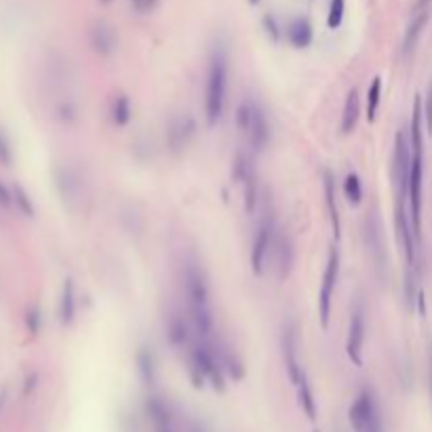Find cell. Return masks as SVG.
I'll return each instance as SVG.
<instances>
[{
	"label": "cell",
	"instance_id": "20",
	"mask_svg": "<svg viewBox=\"0 0 432 432\" xmlns=\"http://www.w3.org/2000/svg\"><path fill=\"white\" fill-rule=\"evenodd\" d=\"M57 188L64 196V200H74L78 194H80V178H78V173L72 171V169H59L57 173Z\"/></svg>",
	"mask_w": 432,
	"mask_h": 432
},
{
	"label": "cell",
	"instance_id": "6",
	"mask_svg": "<svg viewBox=\"0 0 432 432\" xmlns=\"http://www.w3.org/2000/svg\"><path fill=\"white\" fill-rule=\"evenodd\" d=\"M337 276H339V251L335 247H331L329 257H327V266H325V274H323L321 293H319V317H321L323 329L329 327L331 297H333V291H335V285H337Z\"/></svg>",
	"mask_w": 432,
	"mask_h": 432
},
{
	"label": "cell",
	"instance_id": "33",
	"mask_svg": "<svg viewBox=\"0 0 432 432\" xmlns=\"http://www.w3.org/2000/svg\"><path fill=\"white\" fill-rule=\"evenodd\" d=\"M264 28H266V32H268L274 40H279V38H281L279 26H276V21H274V17H272V15H266V17H264Z\"/></svg>",
	"mask_w": 432,
	"mask_h": 432
},
{
	"label": "cell",
	"instance_id": "19",
	"mask_svg": "<svg viewBox=\"0 0 432 432\" xmlns=\"http://www.w3.org/2000/svg\"><path fill=\"white\" fill-rule=\"evenodd\" d=\"M323 184H325V200H327V209H329V220H331V228H333V236L339 238V209H337V196H335V182L331 178V173L325 171L323 173Z\"/></svg>",
	"mask_w": 432,
	"mask_h": 432
},
{
	"label": "cell",
	"instance_id": "27",
	"mask_svg": "<svg viewBox=\"0 0 432 432\" xmlns=\"http://www.w3.org/2000/svg\"><path fill=\"white\" fill-rule=\"evenodd\" d=\"M379 95H382V78L375 76L369 91H367V118L373 120L375 118V112H377V106H379Z\"/></svg>",
	"mask_w": 432,
	"mask_h": 432
},
{
	"label": "cell",
	"instance_id": "35",
	"mask_svg": "<svg viewBox=\"0 0 432 432\" xmlns=\"http://www.w3.org/2000/svg\"><path fill=\"white\" fill-rule=\"evenodd\" d=\"M11 203H13V196H11V192L0 184V205L3 207H11Z\"/></svg>",
	"mask_w": 432,
	"mask_h": 432
},
{
	"label": "cell",
	"instance_id": "31",
	"mask_svg": "<svg viewBox=\"0 0 432 432\" xmlns=\"http://www.w3.org/2000/svg\"><path fill=\"white\" fill-rule=\"evenodd\" d=\"M131 5L138 13H150L158 5V0H131Z\"/></svg>",
	"mask_w": 432,
	"mask_h": 432
},
{
	"label": "cell",
	"instance_id": "13",
	"mask_svg": "<svg viewBox=\"0 0 432 432\" xmlns=\"http://www.w3.org/2000/svg\"><path fill=\"white\" fill-rule=\"evenodd\" d=\"M365 238H367V247L373 255L375 268L384 270L388 266V262H386V251H384V243H382V226H379L377 213H371L365 222Z\"/></svg>",
	"mask_w": 432,
	"mask_h": 432
},
{
	"label": "cell",
	"instance_id": "5",
	"mask_svg": "<svg viewBox=\"0 0 432 432\" xmlns=\"http://www.w3.org/2000/svg\"><path fill=\"white\" fill-rule=\"evenodd\" d=\"M274 241H276V226H274V218L272 215H266L259 224L255 238H253V247H251V268L253 272L259 276L264 274V268L268 264V255L274 249Z\"/></svg>",
	"mask_w": 432,
	"mask_h": 432
},
{
	"label": "cell",
	"instance_id": "21",
	"mask_svg": "<svg viewBox=\"0 0 432 432\" xmlns=\"http://www.w3.org/2000/svg\"><path fill=\"white\" fill-rule=\"evenodd\" d=\"M169 339L171 344H176V346H184V344H190V333L194 331L190 323H186L180 314H173L169 319Z\"/></svg>",
	"mask_w": 432,
	"mask_h": 432
},
{
	"label": "cell",
	"instance_id": "23",
	"mask_svg": "<svg viewBox=\"0 0 432 432\" xmlns=\"http://www.w3.org/2000/svg\"><path fill=\"white\" fill-rule=\"evenodd\" d=\"M76 312V301H74V285L72 281H66L64 291H62V301H59V319L64 325H70Z\"/></svg>",
	"mask_w": 432,
	"mask_h": 432
},
{
	"label": "cell",
	"instance_id": "24",
	"mask_svg": "<svg viewBox=\"0 0 432 432\" xmlns=\"http://www.w3.org/2000/svg\"><path fill=\"white\" fill-rule=\"evenodd\" d=\"M297 397H299L301 409L306 411V415H308L310 420H317V405H314V397H312L310 384H308L306 377L297 384Z\"/></svg>",
	"mask_w": 432,
	"mask_h": 432
},
{
	"label": "cell",
	"instance_id": "26",
	"mask_svg": "<svg viewBox=\"0 0 432 432\" xmlns=\"http://www.w3.org/2000/svg\"><path fill=\"white\" fill-rule=\"evenodd\" d=\"M344 194L348 198V203L353 205H359L363 200V186H361V180L357 173H348L344 180Z\"/></svg>",
	"mask_w": 432,
	"mask_h": 432
},
{
	"label": "cell",
	"instance_id": "9",
	"mask_svg": "<svg viewBox=\"0 0 432 432\" xmlns=\"http://www.w3.org/2000/svg\"><path fill=\"white\" fill-rule=\"evenodd\" d=\"M365 331H367V323H365V308L359 301L353 310V317H350V329H348V341H346V353L353 359L355 365H361L363 359H361V348H363V341H365Z\"/></svg>",
	"mask_w": 432,
	"mask_h": 432
},
{
	"label": "cell",
	"instance_id": "1",
	"mask_svg": "<svg viewBox=\"0 0 432 432\" xmlns=\"http://www.w3.org/2000/svg\"><path fill=\"white\" fill-rule=\"evenodd\" d=\"M184 283H186L190 325L196 337L205 341H215V321L211 312V295H209L207 276L194 259L188 262L184 268Z\"/></svg>",
	"mask_w": 432,
	"mask_h": 432
},
{
	"label": "cell",
	"instance_id": "38",
	"mask_svg": "<svg viewBox=\"0 0 432 432\" xmlns=\"http://www.w3.org/2000/svg\"><path fill=\"white\" fill-rule=\"evenodd\" d=\"M249 3H251V5H255V3H259V0H249Z\"/></svg>",
	"mask_w": 432,
	"mask_h": 432
},
{
	"label": "cell",
	"instance_id": "29",
	"mask_svg": "<svg viewBox=\"0 0 432 432\" xmlns=\"http://www.w3.org/2000/svg\"><path fill=\"white\" fill-rule=\"evenodd\" d=\"M140 367H142V373H144L146 379H152L154 377V357L146 348L140 353Z\"/></svg>",
	"mask_w": 432,
	"mask_h": 432
},
{
	"label": "cell",
	"instance_id": "25",
	"mask_svg": "<svg viewBox=\"0 0 432 432\" xmlns=\"http://www.w3.org/2000/svg\"><path fill=\"white\" fill-rule=\"evenodd\" d=\"M131 102H129V97L126 95H118L116 100H114V104H112V120H114V124H118V126H122V124H126L129 120H131Z\"/></svg>",
	"mask_w": 432,
	"mask_h": 432
},
{
	"label": "cell",
	"instance_id": "32",
	"mask_svg": "<svg viewBox=\"0 0 432 432\" xmlns=\"http://www.w3.org/2000/svg\"><path fill=\"white\" fill-rule=\"evenodd\" d=\"M424 118H426V129H428V133H432V84H430V91H428V97H426Z\"/></svg>",
	"mask_w": 432,
	"mask_h": 432
},
{
	"label": "cell",
	"instance_id": "10",
	"mask_svg": "<svg viewBox=\"0 0 432 432\" xmlns=\"http://www.w3.org/2000/svg\"><path fill=\"white\" fill-rule=\"evenodd\" d=\"M283 357H285L287 373H289L291 382L297 386L306 375H304V369H301V365L297 361V329H295L293 323H289L283 331Z\"/></svg>",
	"mask_w": 432,
	"mask_h": 432
},
{
	"label": "cell",
	"instance_id": "18",
	"mask_svg": "<svg viewBox=\"0 0 432 432\" xmlns=\"http://www.w3.org/2000/svg\"><path fill=\"white\" fill-rule=\"evenodd\" d=\"M287 36H289V42L295 47V49H306L310 42H312V26L308 19H293L287 28Z\"/></svg>",
	"mask_w": 432,
	"mask_h": 432
},
{
	"label": "cell",
	"instance_id": "3",
	"mask_svg": "<svg viewBox=\"0 0 432 432\" xmlns=\"http://www.w3.org/2000/svg\"><path fill=\"white\" fill-rule=\"evenodd\" d=\"M238 131L247 138L255 152H262L270 144V124L266 112L257 102H243L236 112Z\"/></svg>",
	"mask_w": 432,
	"mask_h": 432
},
{
	"label": "cell",
	"instance_id": "14",
	"mask_svg": "<svg viewBox=\"0 0 432 432\" xmlns=\"http://www.w3.org/2000/svg\"><path fill=\"white\" fill-rule=\"evenodd\" d=\"M274 268H276V276L281 281H285L291 270H293V259H295V253H293V243L287 234H279L276 241H274Z\"/></svg>",
	"mask_w": 432,
	"mask_h": 432
},
{
	"label": "cell",
	"instance_id": "34",
	"mask_svg": "<svg viewBox=\"0 0 432 432\" xmlns=\"http://www.w3.org/2000/svg\"><path fill=\"white\" fill-rule=\"evenodd\" d=\"M0 162H5V165H9L11 162V152H9V144H7V140L0 135Z\"/></svg>",
	"mask_w": 432,
	"mask_h": 432
},
{
	"label": "cell",
	"instance_id": "22",
	"mask_svg": "<svg viewBox=\"0 0 432 432\" xmlns=\"http://www.w3.org/2000/svg\"><path fill=\"white\" fill-rule=\"evenodd\" d=\"M422 100L420 95H415L413 102V114H411V148L413 152H424V131H422Z\"/></svg>",
	"mask_w": 432,
	"mask_h": 432
},
{
	"label": "cell",
	"instance_id": "11",
	"mask_svg": "<svg viewBox=\"0 0 432 432\" xmlns=\"http://www.w3.org/2000/svg\"><path fill=\"white\" fill-rule=\"evenodd\" d=\"M397 234H399V243L405 251V257H407V266L413 268L415 266V234H413V228L409 226V220H407V213H405V200L397 198Z\"/></svg>",
	"mask_w": 432,
	"mask_h": 432
},
{
	"label": "cell",
	"instance_id": "16",
	"mask_svg": "<svg viewBox=\"0 0 432 432\" xmlns=\"http://www.w3.org/2000/svg\"><path fill=\"white\" fill-rule=\"evenodd\" d=\"M359 114H361V102H359V93L357 89H353L346 97V104H344V112H341V122H339V129L344 135H350L355 131V126L359 122Z\"/></svg>",
	"mask_w": 432,
	"mask_h": 432
},
{
	"label": "cell",
	"instance_id": "30",
	"mask_svg": "<svg viewBox=\"0 0 432 432\" xmlns=\"http://www.w3.org/2000/svg\"><path fill=\"white\" fill-rule=\"evenodd\" d=\"M13 200L19 205V209H21L26 215H34V207H32V203H30L28 194H26L19 186H15V188H13Z\"/></svg>",
	"mask_w": 432,
	"mask_h": 432
},
{
	"label": "cell",
	"instance_id": "8",
	"mask_svg": "<svg viewBox=\"0 0 432 432\" xmlns=\"http://www.w3.org/2000/svg\"><path fill=\"white\" fill-rule=\"evenodd\" d=\"M194 133H196V122H194L190 116H186V114L176 116V118L171 120L169 129H167V144H169V150H171L173 154H182V152L190 146Z\"/></svg>",
	"mask_w": 432,
	"mask_h": 432
},
{
	"label": "cell",
	"instance_id": "15",
	"mask_svg": "<svg viewBox=\"0 0 432 432\" xmlns=\"http://www.w3.org/2000/svg\"><path fill=\"white\" fill-rule=\"evenodd\" d=\"M116 32L106 21H97L91 28V45L100 55H112L116 51Z\"/></svg>",
	"mask_w": 432,
	"mask_h": 432
},
{
	"label": "cell",
	"instance_id": "7",
	"mask_svg": "<svg viewBox=\"0 0 432 432\" xmlns=\"http://www.w3.org/2000/svg\"><path fill=\"white\" fill-rule=\"evenodd\" d=\"M234 178L243 186V196H245V209L247 213H253L257 209V176L253 162L249 160L247 154H238L234 158Z\"/></svg>",
	"mask_w": 432,
	"mask_h": 432
},
{
	"label": "cell",
	"instance_id": "37",
	"mask_svg": "<svg viewBox=\"0 0 432 432\" xmlns=\"http://www.w3.org/2000/svg\"><path fill=\"white\" fill-rule=\"evenodd\" d=\"M430 388H432V348H430Z\"/></svg>",
	"mask_w": 432,
	"mask_h": 432
},
{
	"label": "cell",
	"instance_id": "17",
	"mask_svg": "<svg viewBox=\"0 0 432 432\" xmlns=\"http://www.w3.org/2000/svg\"><path fill=\"white\" fill-rule=\"evenodd\" d=\"M428 15H430V9H424V11H415L413 17H411V24L405 32V38H403V55H409L415 45H417V40H420V34L428 21Z\"/></svg>",
	"mask_w": 432,
	"mask_h": 432
},
{
	"label": "cell",
	"instance_id": "36",
	"mask_svg": "<svg viewBox=\"0 0 432 432\" xmlns=\"http://www.w3.org/2000/svg\"><path fill=\"white\" fill-rule=\"evenodd\" d=\"M424 9H430V0H417L415 7H413V13L415 11H424Z\"/></svg>",
	"mask_w": 432,
	"mask_h": 432
},
{
	"label": "cell",
	"instance_id": "28",
	"mask_svg": "<svg viewBox=\"0 0 432 432\" xmlns=\"http://www.w3.org/2000/svg\"><path fill=\"white\" fill-rule=\"evenodd\" d=\"M341 19H344V0H331L327 26H329L331 30H335V28L341 26Z\"/></svg>",
	"mask_w": 432,
	"mask_h": 432
},
{
	"label": "cell",
	"instance_id": "12",
	"mask_svg": "<svg viewBox=\"0 0 432 432\" xmlns=\"http://www.w3.org/2000/svg\"><path fill=\"white\" fill-rule=\"evenodd\" d=\"M377 413H379V411H377V403H375L373 393H371V391H363V393L355 399V403H353V407H350V411H348V417H350L353 428H355L357 432H363L365 426L371 422V417L377 415Z\"/></svg>",
	"mask_w": 432,
	"mask_h": 432
},
{
	"label": "cell",
	"instance_id": "2",
	"mask_svg": "<svg viewBox=\"0 0 432 432\" xmlns=\"http://www.w3.org/2000/svg\"><path fill=\"white\" fill-rule=\"evenodd\" d=\"M226 86H228V53L222 45H218L213 49L211 59H209L207 93H205V114L211 126L218 124L224 114Z\"/></svg>",
	"mask_w": 432,
	"mask_h": 432
},
{
	"label": "cell",
	"instance_id": "4",
	"mask_svg": "<svg viewBox=\"0 0 432 432\" xmlns=\"http://www.w3.org/2000/svg\"><path fill=\"white\" fill-rule=\"evenodd\" d=\"M411 160H413V148L403 131L397 133L395 140V160H393V178L397 186V198L405 200L409 194V176H411Z\"/></svg>",
	"mask_w": 432,
	"mask_h": 432
},
{
	"label": "cell",
	"instance_id": "39",
	"mask_svg": "<svg viewBox=\"0 0 432 432\" xmlns=\"http://www.w3.org/2000/svg\"><path fill=\"white\" fill-rule=\"evenodd\" d=\"M104 3H110V0H104Z\"/></svg>",
	"mask_w": 432,
	"mask_h": 432
}]
</instances>
